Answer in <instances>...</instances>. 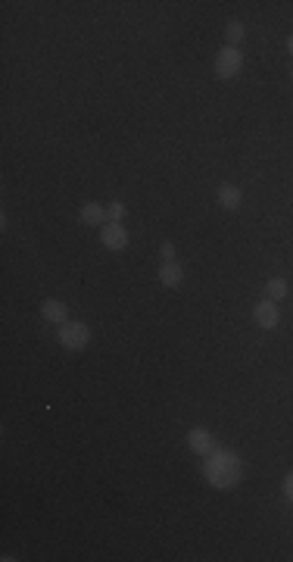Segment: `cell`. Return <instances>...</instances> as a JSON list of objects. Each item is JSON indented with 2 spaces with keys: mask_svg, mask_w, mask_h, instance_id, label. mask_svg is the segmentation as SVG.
I'll list each match as a JSON object with an SVG mask.
<instances>
[{
  "mask_svg": "<svg viewBox=\"0 0 293 562\" xmlns=\"http://www.w3.org/2000/svg\"><path fill=\"white\" fill-rule=\"evenodd\" d=\"M203 475H206V481H209V487H216V491H234L243 478V459L237 456L234 450H222V447H218L216 453L206 456Z\"/></svg>",
  "mask_w": 293,
  "mask_h": 562,
  "instance_id": "6da1fadb",
  "label": "cell"
},
{
  "mask_svg": "<svg viewBox=\"0 0 293 562\" xmlns=\"http://www.w3.org/2000/svg\"><path fill=\"white\" fill-rule=\"evenodd\" d=\"M216 75L222 78V82H231V78H237L241 75V69H243V53L237 50V47H228L225 44L222 50H218V57H216Z\"/></svg>",
  "mask_w": 293,
  "mask_h": 562,
  "instance_id": "7a4b0ae2",
  "label": "cell"
},
{
  "mask_svg": "<svg viewBox=\"0 0 293 562\" xmlns=\"http://www.w3.org/2000/svg\"><path fill=\"white\" fill-rule=\"evenodd\" d=\"M57 338H59V344H63L66 350L78 353V350H84V347L91 344V328L84 322H66V325H59Z\"/></svg>",
  "mask_w": 293,
  "mask_h": 562,
  "instance_id": "3957f363",
  "label": "cell"
},
{
  "mask_svg": "<svg viewBox=\"0 0 293 562\" xmlns=\"http://www.w3.org/2000/svg\"><path fill=\"white\" fill-rule=\"evenodd\" d=\"M100 244L112 253H122L128 250V231H125L122 222H106L100 225Z\"/></svg>",
  "mask_w": 293,
  "mask_h": 562,
  "instance_id": "277c9868",
  "label": "cell"
},
{
  "mask_svg": "<svg viewBox=\"0 0 293 562\" xmlns=\"http://www.w3.org/2000/svg\"><path fill=\"white\" fill-rule=\"evenodd\" d=\"M253 322H256L262 331H271L278 322H281V310L275 306V300H259L256 306H253Z\"/></svg>",
  "mask_w": 293,
  "mask_h": 562,
  "instance_id": "5b68a950",
  "label": "cell"
},
{
  "mask_svg": "<svg viewBox=\"0 0 293 562\" xmlns=\"http://www.w3.org/2000/svg\"><path fill=\"white\" fill-rule=\"evenodd\" d=\"M188 447L194 450V456H209V453L218 450V440L212 438V431H206V428H190L188 431Z\"/></svg>",
  "mask_w": 293,
  "mask_h": 562,
  "instance_id": "8992f818",
  "label": "cell"
},
{
  "mask_svg": "<svg viewBox=\"0 0 293 562\" xmlns=\"http://www.w3.org/2000/svg\"><path fill=\"white\" fill-rule=\"evenodd\" d=\"M41 316H44V322H50V325H66L69 322V306L57 297H47L41 303Z\"/></svg>",
  "mask_w": 293,
  "mask_h": 562,
  "instance_id": "52a82bcc",
  "label": "cell"
},
{
  "mask_svg": "<svg viewBox=\"0 0 293 562\" xmlns=\"http://www.w3.org/2000/svg\"><path fill=\"white\" fill-rule=\"evenodd\" d=\"M78 219H82L84 225H91V229H100V225H106V206L97 203V200H88V203H82V210H78Z\"/></svg>",
  "mask_w": 293,
  "mask_h": 562,
  "instance_id": "ba28073f",
  "label": "cell"
},
{
  "mask_svg": "<svg viewBox=\"0 0 293 562\" xmlns=\"http://www.w3.org/2000/svg\"><path fill=\"white\" fill-rule=\"evenodd\" d=\"M216 197H218V206H222V210H228V212H234V210H241V206H243V191L237 185H231V182L218 187Z\"/></svg>",
  "mask_w": 293,
  "mask_h": 562,
  "instance_id": "9c48e42d",
  "label": "cell"
},
{
  "mask_svg": "<svg viewBox=\"0 0 293 562\" xmlns=\"http://www.w3.org/2000/svg\"><path fill=\"white\" fill-rule=\"evenodd\" d=\"M181 281H184V269L175 263V259H172V263H163V266H159V284H163V287L175 291V287H181Z\"/></svg>",
  "mask_w": 293,
  "mask_h": 562,
  "instance_id": "30bf717a",
  "label": "cell"
},
{
  "mask_svg": "<svg viewBox=\"0 0 293 562\" xmlns=\"http://www.w3.org/2000/svg\"><path fill=\"white\" fill-rule=\"evenodd\" d=\"M243 38H246V25L241 19H231V22L225 25V41H228V47H237Z\"/></svg>",
  "mask_w": 293,
  "mask_h": 562,
  "instance_id": "8fae6325",
  "label": "cell"
},
{
  "mask_svg": "<svg viewBox=\"0 0 293 562\" xmlns=\"http://www.w3.org/2000/svg\"><path fill=\"white\" fill-rule=\"evenodd\" d=\"M265 297L275 300V303H278V300H284V297H287V281H284V278H269V281H265Z\"/></svg>",
  "mask_w": 293,
  "mask_h": 562,
  "instance_id": "7c38bea8",
  "label": "cell"
},
{
  "mask_svg": "<svg viewBox=\"0 0 293 562\" xmlns=\"http://www.w3.org/2000/svg\"><path fill=\"white\" fill-rule=\"evenodd\" d=\"M122 219H125V203L112 200V203L106 206V222H122Z\"/></svg>",
  "mask_w": 293,
  "mask_h": 562,
  "instance_id": "4fadbf2b",
  "label": "cell"
},
{
  "mask_svg": "<svg viewBox=\"0 0 293 562\" xmlns=\"http://www.w3.org/2000/svg\"><path fill=\"white\" fill-rule=\"evenodd\" d=\"M159 257H163V263H172V259H175V244L163 240V244H159Z\"/></svg>",
  "mask_w": 293,
  "mask_h": 562,
  "instance_id": "5bb4252c",
  "label": "cell"
},
{
  "mask_svg": "<svg viewBox=\"0 0 293 562\" xmlns=\"http://www.w3.org/2000/svg\"><path fill=\"white\" fill-rule=\"evenodd\" d=\"M284 497H287L290 503H293V472L284 475Z\"/></svg>",
  "mask_w": 293,
  "mask_h": 562,
  "instance_id": "9a60e30c",
  "label": "cell"
},
{
  "mask_svg": "<svg viewBox=\"0 0 293 562\" xmlns=\"http://www.w3.org/2000/svg\"><path fill=\"white\" fill-rule=\"evenodd\" d=\"M287 53H290V57H293V35L287 38Z\"/></svg>",
  "mask_w": 293,
  "mask_h": 562,
  "instance_id": "2e32d148",
  "label": "cell"
}]
</instances>
